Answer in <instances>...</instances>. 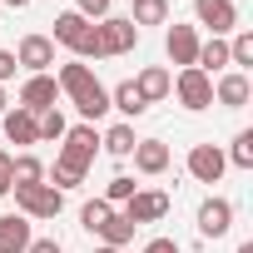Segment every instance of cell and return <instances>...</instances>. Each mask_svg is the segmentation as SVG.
<instances>
[{"instance_id": "16", "label": "cell", "mask_w": 253, "mask_h": 253, "mask_svg": "<svg viewBox=\"0 0 253 253\" xmlns=\"http://www.w3.org/2000/svg\"><path fill=\"white\" fill-rule=\"evenodd\" d=\"M30 238H35V228H30L25 213H5L0 218V253H25Z\"/></svg>"}, {"instance_id": "31", "label": "cell", "mask_w": 253, "mask_h": 253, "mask_svg": "<svg viewBox=\"0 0 253 253\" xmlns=\"http://www.w3.org/2000/svg\"><path fill=\"white\" fill-rule=\"evenodd\" d=\"M75 10H80V15H84V20L94 25V20H104V15H109V0H80Z\"/></svg>"}, {"instance_id": "39", "label": "cell", "mask_w": 253, "mask_h": 253, "mask_svg": "<svg viewBox=\"0 0 253 253\" xmlns=\"http://www.w3.org/2000/svg\"><path fill=\"white\" fill-rule=\"evenodd\" d=\"M94 253H124V248H94Z\"/></svg>"}, {"instance_id": "20", "label": "cell", "mask_w": 253, "mask_h": 253, "mask_svg": "<svg viewBox=\"0 0 253 253\" xmlns=\"http://www.w3.org/2000/svg\"><path fill=\"white\" fill-rule=\"evenodd\" d=\"M194 70H204L209 80L223 75V70H228V40H199V60H194Z\"/></svg>"}, {"instance_id": "10", "label": "cell", "mask_w": 253, "mask_h": 253, "mask_svg": "<svg viewBox=\"0 0 253 253\" xmlns=\"http://www.w3.org/2000/svg\"><path fill=\"white\" fill-rule=\"evenodd\" d=\"M15 65L30 70V75H50V65H55V40H50V35H25V40L15 45Z\"/></svg>"}, {"instance_id": "24", "label": "cell", "mask_w": 253, "mask_h": 253, "mask_svg": "<svg viewBox=\"0 0 253 253\" xmlns=\"http://www.w3.org/2000/svg\"><path fill=\"white\" fill-rule=\"evenodd\" d=\"M129 25H134V30H144V25H169V0H134Z\"/></svg>"}, {"instance_id": "3", "label": "cell", "mask_w": 253, "mask_h": 253, "mask_svg": "<svg viewBox=\"0 0 253 253\" xmlns=\"http://www.w3.org/2000/svg\"><path fill=\"white\" fill-rule=\"evenodd\" d=\"M94 45H99V60H109V55H129V50L139 45V30L129 25V15H104V20L94 25Z\"/></svg>"}, {"instance_id": "7", "label": "cell", "mask_w": 253, "mask_h": 253, "mask_svg": "<svg viewBox=\"0 0 253 253\" xmlns=\"http://www.w3.org/2000/svg\"><path fill=\"white\" fill-rule=\"evenodd\" d=\"M184 169H189V179H199V184H218L223 169H228V159H223L218 144H194L189 159H184Z\"/></svg>"}, {"instance_id": "13", "label": "cell", "mask_w": 253, "mask_h": 253, "mask_svg": "<svg viewBox=\"0 0 253 253\" xmlns=\"http://www.w3.org/2000/svg\"><path fill=\"white\" fill-rule=\"evenodd\" d=\"M0 124H5V139L10 144H20V149H30V144H40V119L30 114V109H5L0 114Z\"/></svg>"}, {"instance_id": "29", "label": "cell", "mask_w": 253, "mask_h": 253, "mask_svg": "<svg viewBox=\"0 0 253 253\" xmlns=\"http://www.w3.org/2000/svg\"><path fill=\"white\" fill-rule=\"evenodd\" d=\"M109 213H114V209H109V204H104V199H89V204H84V209H80V223H84V228H89V233H99V223H104V218H109Z\"/></svg>"}, {"instance_id": "5", "label": "cell", "mask_w": 253, "mask_h": 253, "mask_svg": "<svg viewBox=\"0 0 253 253\" xmlns=\"http://www.w3.org/2000/svg\"><path fill=\"white\" fill-rule=\"evenodd\" d=\"M10 194L25 218H60V209H65V194L50 184H30V189H10Z\"/></svg>"}, {"instance_id": "38", "label": "cell", "mask_w": 253, "mask_h": 253, "mask_svg": "<svg viewBox=\"0 0 253 253\" xmlns=\"http://www.w3.org/2000/svg\"><path fill=\"white\" fill-rule=\"evenodd\" d=\"M238 253H253V243H238Z\"/></svg>"}, {"instance_id": "26", "label": "cell", "mask_w": 253, "mask_h": 253, "mask_svg": "<svg viewBox=\"0 0 253 253\" xmlns=\"http://www.w3.org/2000/svg\"><path fill=\"white\" fill-rule=\"evenodd\" d=\"M223 159H228L233 169H253V129H238V134H233V149H228Z\"/></svg>"}, {"instance_id": "23", "label": "cell", "mask_w": 253, "mask_h": 253, "mask_svg": "<svg viewBox=\"0 0 253 253\" xmlns=\"http://www.w3.org/2000/svg\"><path fill=\"white\" fill-rule=\"evenodd\" d=\"M94 238H104V248H124V243L134 238V223H129V218H124V213L114 209V213L99 223V233H94Z\"/></svg>"}, {"instance_id": "19", "label": "cell", "mask_w": 253, "mask_h": 253, "mask_svg": "<svg viewBox=\"0 0 253 253\" xmlns=\"http://www.w3.org/2000/svg\"><path fill=\"white\" fill-rule=\"evenodd\" d=\"M109 109H119L124 119H139V114H149V104H144V94L134 89V80H119V84L109 89Z\"/></svg>"}, {"instance_id": "17", "label": "cell", "mask_w": 253, "mask_h": 253, "mask_svg": "<svg viewBox=\"0 0 253 253\" xmlns=\"http://www.w3.org/2000/svg\"><path fill=\"white\" fill-rule=\"evenodd\" d=\"M134 89L144 94V104H159V99H169L174 75H169L164 65H144V70H139V80H134Z\"/></svg>"}, {"instance_id": "15", "label": "cell", "mask_w": 253, "mask_h": 253, "mask_svg": "<svg viewBox=\"0 0 253 253\" xmlns=\"http://www.w3.org/2000/svg\"><path fill=\"white\" fill-rule=\"evenodd\" d=\"M164 50H169V60H174L179 70H189V65L199 60V30H194V25H174L169 40H164Z\"/></svg>"}, {"instance_id": "37", "label": "cell", "mask_w": 253, "mask_h": 253, "mask_svg": "<svg viewBox=\"0 0 253 253\" xmlns=\"http://www.w3.org/2000/svg\"><path fill=\"white\" fill-rule=\"evenodd\" d=\"M5 104H10V99H5V84H0V114H5Z\"/></svg>"}, {"instance_id": "33", "label": "cell", "mask_w": 253, "mask_h": 253, "mask_svg": "<svg viewBox=\"0 0 253 253\" xmlns=\"http://www.w3.org/2000/svg\"><path fill=\"white\" fill-rule=\"evenodd\" d=\"M15 50H0V84H5V80H15Z\"/></svg>"}, {"instance_id": "21", "label": "cell", "mask_w": 253, "mask_h": 253, "mask_svg": "<svg viewBox=\"0 0 253 253\" xmlns=\"http://www.w3.org/2000/svg\"><path fill=\"white\" fill-rule=\"evenodd\" d=\"M30 184H45V164L35 154H10V189H30Z\"/></svg>"}, {"instance_id": "36", "label": "cell", "mask_w": 253, "mask_h": 253, "mask_svg": "<svg viewBox=\"0 0 253 253\" xmlns=\"http://www.w3.org/2000/svg\"><path fill=\"white\" fill-rule=\"evenodd\" d=\"M0 5H10V10H25V5H30V0H0Z\"/></svg>"}, {"instance_id": "4", "label": "cell", "mask_w": 253, "mask_h": 253, "mask_svg": "<svg viewBox=\"0 0 253 253\" xmlns=\"http://www.w3.org/2000/svg\"><path fill=\"white\" fill-rule=\"evenodd\" d=\"M94 154H99V134H94V124H75V129H65V144H60V164H70V169H89L94 164Z\"/></svg>"}, {"instance_id": "18", "label": "cell", "mask_w": 253, "mask_h": 253, "mask_svg": "<svg viewBox=\"0 0 253 253\" xmlns=\"http://www.w3.org/2000/svg\"><path fill=\"white\" fill-rule=\"evenodd\" d=\"M134 169L149 174V179L164 174V169H169V144H164V139H139V144H134Z\"/></svg>"}, {"instance_id": "11", "label": "cell", "mask_w": 253, "mask_h": 253, "mask_svg": "<svg viewBox=\"0 0 253 253\" xmlns=\"http://www.w3.org/2000/svg\"><path fill=\"white\" fill-rule=\"evenodd\" d=\"M55 99H60L55 75H25V84H20V109L45 114V109H55Z\"/></svg>"}, {"instance_id": "22", "label": "cell", "mask_w": 253, "mask_h": 253, "mask_svg": "<svg viewBox=\"0 0 253 253\" xmlns=\"http://www.w3.org/2000/svg\"><path fill=\"white\" fill-rule=\"evenodd\" d=\"M99 144H104V154H114V159H129L134 154V124H114V129H104L99 134Z\"/></svg>"}, {"instance_id": "1", "label": "cell", "mask_w": 253, "mask_h": 253, "mask_svg": "<svg viewBox=\"0 0 253 253\" xmlns=\"http://www.w3.org/2000/svg\"><path fill=\"white\" fill-rule=\"evenodd\" d=\"M55 84H60V94H70V104L84 114V124H94V119H104V114H109V89L94 80V70H89L84 60L60 65Z\"/></svg>"}, {"instance_id": "32", "label": "cell", "mask_w": 253, "mask_h": 253, "mask_svg": "<svg viewBox=\"0 0 253 253\" xmlns=\"http://www.w3.org/2000/svg\"><path fill=\"white\" fill-rule=\"evenodd\" d=\"M144 253H184V248H179V238H149Z\"/></svg>"}, {"instance_id": "27", "label": "cell", "mask_w": 253, "mask_h": 253, "mask_svg": "<svg viewBox=\"0 0 253 253\" xmlns=\"http://www.w3.org/2000/svg\"><path fill=\"white\" fill-rule=\"evenodd\" d=\"M129 199H134V179H129V174H114L109 189H104V204H109V209H124Z\"/></svg>"}, {"instance_id": "30", "label": "cell", "mask_w": 253, "mask_h": 253, "mask_svg": "<svg viewBox=\"0 0 253 253\" xmlns=\"http://www.w3.org/2000/svg\"><path fill=\"white\" fill-rule=\"evenodd\" d=\"M50 179H55V184H50V189H60V194H65V189H75V184H80V179H84V174H80V169H70V164H60V159H55V174H50Z\"/></svg>"}, {"instance_id": "28", "label": "cell", "mask_w": 253, "mask_h": 253, "mask_svg": "<svg viewBox=\"0 0 253 253\" xmlns=\"http://www.w3.org/2000/svg\"><path fill=\"white\" fill-rule=\"evenodd\" d=\"M35 119H40V139H65V129H70L65 114H60V104H55V109H45V114H35Z\"/></svg>"}, {"instance_id": "35", "label": "cell", "mask_w": 253, "mask_h": 253, "mask_svg": "<svg viewBox=\"0 0 253 253\" xmlns=\"http://www.w3.org/2000/svg\"><path fill=\"white\" fill-rule=\"evenodd\" d=\"M5 194H10V154L0 149V199H5Z\"/></svg>"}, {"instance_id": "9", "label": "cell", "mask_w": 253, "mask_h": 253, "mask_svg": "<svg viewBox=\"0 0 253 253\" xmlns=\"http://www.w3.org/2000/svg\"><path fill=\"white\" fill-rule=\"evenodd\" d=\"M119 213L129 218L134 228H139V223H159V218L169 213V194H159V189H134V199L124 204Z\"/></svg>"}, {"instance_id": "12", "label": "cell", "mask_w": 253, "mask_h": 253, "mask_svg": "<svg viewBox=\"0 0 253 253\" xmlns=\"http://www.w3.org/2000/svg\"><path fill=\"white\" fill-rule=\"evenodd\" d=\"M213 99H218L223 109H243V104L253 99V80H248L243 70H223L218 84H213Z\"/></svg>"}, {"instance_id": "34", "label": "cell", "mask_w": 253, "mask_h": 253, "mask_svg": "<svg viewBox=\"0 0 253 253\" xmlns=\"http://www.w3.org/2000/svg\"><path fill=\"white\" fill-rule=\"evenodd\" d=\"M25 253H65V248H60V238H30Z\"/></svg>"}, {"instance_id": "2", "label": "cell", "mask_w": 253, "mask_h": 253, "mask_svg": "<svg viewBox=\"0 0 253 253\" xmlns=\"http://www.w3.org/2000/svg\"><path fill=\"white\" fill-rule=\"evenodd\" d=\"M55 45H65L75 60H99V45H94V25L80 15V10H65V15H55V35H50Z\"/></svg>"}, {"instance_id": "8", "label": "cell", "mask_w": 253, "mask_h": 253, "mask_svg": "<svg viewBox=\"0 0 253 253\" xmlns=\"http://www.w3.org/2000/svg\"><path fill=\"white\" fill-rule=\"evenodd\" d=\"M194 15H199V25L213 30V40H223V35L238 30V5H233V0H194Z\"/></svg>"}, {"instance_id": "6", "label": "cell", "mask_w": 253, "mask_h": 253, "mask_svg": "<svg viewBox=\"0 0 253 253\" xmlns=\"http://www.w3.org/2000/svg\"><path fill=\"white\" fill-rule=\"evenodd\" d=\"M169 94H179V104H184V109H209V104H213V80H209L204 70H194V65H189V70H179V80H174V89H169Z\"/></svg>"}, {"instance_id": "14", "label": "cell", "mask_w": 253, "mask_h": 253, "mask_svg": "<svg viewBox=\"0 0 253 253\" xmlns=\"http://www.w3.org/2000/svg\"><path fill=\"white\" fill-rule=\"evenodd\" d=\"M233 228V204L228 199H204L199 204V233L204 238H223Z\"/></svg>"}, {"instance_id": "25", "label": "cell", "mask_w": 253, "mask_h": 253, "mask_svg": "<svg viewBox=\"0 0 253 253\" xmlns=\"http://www.w3.org/2000/svg\"><path fill=\"white\" fill-rule=\"evenodd\" d=\"M228 65L248 75V65H253V30H233V40H228Z\"/></svg>"}]
</instances>
